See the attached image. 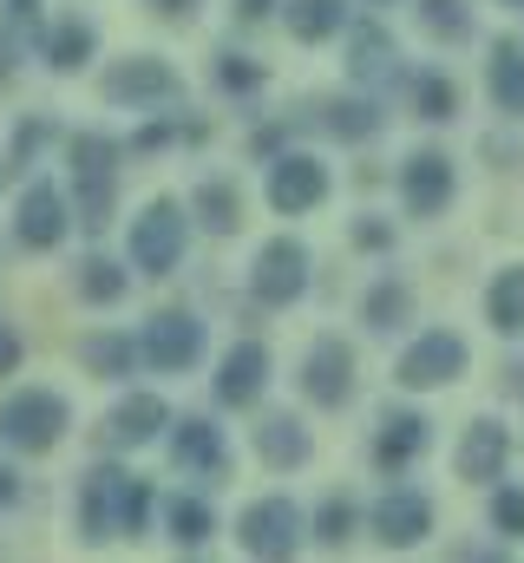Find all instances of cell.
I'll list each match as a JSON object with an SVG mask.
<instances>
[{"label": "cell", "mask_w": 524, "mask_h": 563, "mask_svg": "<svg viewBox=\"0 0 524 563\" xmlns=\"http://www.w3.org/2000/svg\"><path fill=\"white\" fill-rule=\"evenodd\" d=\"M419 26H426L433 40H466L472 13H466V0H419Z\"/></svg>", "instance_id": "f1b7e54d"}, {"label": "cell", "mask_w": 524, "mask_h": 563, "mask_svg": "<svg viewBox=\"0 0 524 563\" xmlns=\"http://www.w3.org/2000/svg\"><path fill=\"white\" fill-rule=\"evenodd\" d=\"M210 531H217V518H210L204 498H171V538L177 544H204Z\"/></svg>", "instance_id": "83f0119b"}, {"label": "cell", "mask_w": 524, "mask_h": 563, "mask_svg": "<svg viewBox=\"0 0 524 563\" xmlns=\"http://www.w3.org/2000/svg\"><path fill=\"white\" fill-rule=\"evenodd\" d=\"M151 7H164V13H177V20H184V13H190L197 0H151Z\"/></svg>", "instance_id": "b9f144b4"}, {"label": "cell", "mask_w": 524, "mask_h": 563, "mask_svg": "<svg viewBox=\"0 0 524 563\" xmlns=\"http://www.w3.org/2000/svg\"><path fill=\"white\" fill-rule=\"evenodd\" d=\"M106 210H112V177H79V223L106 230Z\"/></svg>", "instance_id": "d6a6232c"}, {"label": "cell", "mask_w": 524, "mask_h": 563, "mask_svg": "<svg viewBox=\"0 0 524 563\" xmlns=\"http://www.w3.org/2000/svg\"><path fill=\"white\" fill-rule=\"evenodd\" d=\"M13 367H20V334L0 321V374H13Z\"/></svg>", "instance_id": "74e56055"}, {"label": "cell", "mask_w": 524, "mask_h": 563, "mask_svg": "<svg viewBox=\"0 0 524 563\" xmlns=\"http://www.w3.org/2000/svg\"><path fill=\"white\" fill-rule=\"evenodd\" d=\"M302 394H308L315 407H341V400L354 394V354H348V341L321 334V341L308 347V361H302Z\"/></svg>", "instance_id": "8992f818"}, {"label": "cell", "mask_w": 524, "mask_h": 563, "mask_svg": "<svg viewBox=\"0 0 524 563\" xmlns=\"http://www.w3.org/2000/svg\"><path fill=\"white\" fill-rule=\"evenodd\" d=\"M426 439H433V426L419 420V413H387L381 439H374V459H381L387 472H400V465H413V459L426 452Z\"/></svg>", "instance_id": "e0dca14e"}, {"label": "cell", "mask_w": 524, "mask_h": 563, "mask_svg": "<svg viewBox=\"0 0 524 563\" xmlns=\"http://www.w3.org/2000/svg\"><path fill=\"white\" fill-rule=\"evenodd\" d=\"M13 492H20V485H13V472L0 465V505H13Z\"/></svg>", "instance_id": "60d3db41"}, {"label": "cell", "mask_w": 524, "mask_h": 563, "mask_svg": "<svg viewBox=\"0 0 524 563\" xmlns=\"http://www.w3.org/2000/svg\"><path fill=\"white\" fill-rule=\"evenodd\" d=\"M321 125H328L335 139H374V132H381V112L361 106V99H328V106H321Z\"/></svg>", "instance_id": "d4e9b609"}, {"label": "cell", "mask_w": 524, "mask_h": 563, "mask_svg": "<svg viewBox=\"0 0 524 563\" xmlns=\"http://www.w3.org/2000/svg\"><path fill=\"white\" fill-rule=\"evenodd\" d=\"M400 197L413 217H439L452 203V157L446 151H413L406 170H400Z\"/></svg>", "instance_id": "9c48e42d"}, {"label": "cell", "mask_w": 524, "mask_h": 563, "mask_svg": "<svg viewBox=\"0 0 524 563\" xmlns=\"http://www.w3.org/2000/svg\"><path fill=\"white\" fill-rule=\"evenodd\" d=\"M197 217H204V230H217V236H230L243 217H237V190L230 184H197Z\"/></svg>", "instance_id": "484cf974"}, {"label": "cell", "mask_w": 524, "mask_h": 563, "mask_svg": "<svg viewBox=\"0 0 524 563\" xmlns=\"http://www.w3.org/2000/svg\"><path fill=\"white\" fill-rule=\"evenodd\" d=\"M144 518H151V485H144V478H131L119 465L86 472V538L144 531Z\"/></svg>", "instance_id": "6da1fadb"}, {"label": "cell", "mask_w": 524, "mask_h": 563, "mask_svg": "<svg viewBox=\"0 0 524 563\" xmlns=\"http://www.w3.org/2000/svg\"><path fill=\"white\" fill-rule=\"evenodd\" d=\"M354 243H361V250H387V230H381V223H354Z\"/></svg>", "instance_id": "f35d334b"}, {"label": "cell", "mask_w": 524, "mask_h": 563, "mask_svg": "<svg viewBox=\"0 0 524 563\" xmlns=\"http://www.w3.org/2000/svg\"><path fill=\"white\" fill-rule=\"evenodd\" d=\"M315 538H321V544H348V538H354V505H348V498L321 505V518H315Z\"/></svg>", "instance_id": "e575fe53"}, {"label": "cell", "mask_w": 524, "mask_h": 563, "mask_svg": "<svg viewBox=\"0 0 524 563\" xmlns=\"http://www.w3.org/2000/svg\"><path fill=\"white\" fill-rule=\"evenodd\" d=\"M59 432H66V400L46 387H26L0 407V445H13V452H53Z\"/></svg>", "instance_id": "7a4b0ae2"}, {"label": "cell", "mask_w": 524, "mask_h": 563, "mask_svg": "<svg viewBox=\"0 0 524 563\" xmlns=\"http://www.w3.org/2000/svg\"><path fill=\"white\" fill-rule=\"evenodd\" d=\"M66 197L53 190V184H33L26 197H20V217H13V236L26 243V250H53L59 236H66Z\"/></svg>", "instance_id": "8fae6325"}, {"label": "cell", "mask_w": 524, "mask_h": 563, "mask_svg": "<svg viewBox=\"0 0 524 563\" xmlns=\"http://www.w3.org/2000/svg\"><path fill=\"white\" fill-rule=\"evenodd\" d=\"M341 20H348V0H288V33H295L302 46L341 33Z\"/></svg>", "instance_id": "44dd1931"}, {"label": "cell", "mask_w": 524, "mask_h": 563, "mask_svg": "<svg viewBox=\"0 0 524 563\" xmlns=\"http://www.w3.org/2000/svg\"><path fill=\"white\" fill-rule=\"evenodd\" d=\"M177 465L223 478V472H230V445H223V432H217L210 420H177Z\"/></svg>", "instance_id": "2e32d148"}, {"label": "cell", "mask_w": 524, "mask_h": 563, "mask_svg": "<svg viewBox=\"0 0 524 563\" xmlns=\"http://www.w3.org/2000/svg\"><path fill=\"white\" fill-rule=\"evenodd\" d=\"M295 544H302V511H295L288 498H256V505L243 511V551H250V558L288 563Z\"/></svg>", "instance_id": "277c9868"}, {"label": "cell", "mask_w": 524, "mask_h": 563, "mask_svg": "<svg viewBox=\"0 0 524 563\" xmlns=\"http://www.w3.org/2000/svg\"><path fill=\"white\" fill-rule=\"evenodd\" d=\"M256 452L269 459V465H302L308 459V432H302V420H288V413H269V420L256 426Z\"/></svg>", "instance_id": "ffe728a7"}, {"label": "cell", "mask_w": 524, "mask_h": 563, "mask_svg": "<svg viewBox=\"0 0 524 563\" xmlns=\"http://www.w3.org/2000/svg\"><path fill=\"white\" fill-rule=\"evenodd\" d=\"M452 374H466V341L446 334V328L419 334V341L400 354V387H446Z\"/></svg>", "instance_id": "5b68a950"}, {"label": "cell", "mask_w": 524, "mask_h": 563, "mask_svg": "<svg viewBox=\"0 0 524 563\" xmlns=\"http://www.w3.org/2000/svg\"><path fill=\"white\" fill-rule=\"evenodd\" d=\"M361 314H368L374 328H400V321H406V288H400V282H387V288H374V295L361 301Z\"/></svg>", "instance_id": "836d02e7"}, {"label": "cell", "mask_w": 524, "mask_h": 563, "mask_svg": "<svg viewBox=\"0 0 524 563\" xmlns=\"http://www.w3.org/2000/svg\"><path fill=\"white\" fill-rule=\"evenodd\" d=\"M348 73L361 79V86H381V79H393V40L387 26H354V46H348Z\"/></svg>", "instance_id": "d6986e66"}, {"label": "cell", "mask_w": 524, "mask_h": 563, "mask_svg": "<svg viewBox=\"0 0 524 563\" xmlns=\"http://www.w3.org/2000/svg\"><path fill=\"white\" fill-rule=\"evenodd\" d=\"M197 347H204V328H197L184 308L151 314V328H144V361H151L157 374H184V367L197 361Z\"/></svg>", "instance_id": "ba28073f"}, {"label": "cell", "mask_w": 524, "mask_h": 563, "mask_svg": "<svg viewBox=\"0 0 524 563\" xmlns=\"http://www.w3.org/2000/svg\"><path fill=\"white\" fill-rule=\"evenodd\" d=\"M79 354H86L92 374H131V354H138V347H131L125 334H86Z\"/></svg>", "instance_id": "4316f807"}, {"label": "cell", "mask_w": 524, "mask_h": 563, "mask_svg": "<svg viewBox=\"0 0 524 563\" xmlns=\"http://www.w3.org/2000/svg\"><path fill=\"white\" fill-rule=\"evenodd\" d=\"M106 426H112V445H151V439H157V426H171V407H164L157 394H131Z\"/></svg>", "instance_id": "ac0fdd59"}, {"label": "cell", "mask_w": 524, "mask_h": 563, "mask_svg": "<svg viewBox=\"0 0 524 563\" xmlns=\"http://www.w3.org/2000/svg\"><path fill=\"white\" fill-rule=\"evenodd\" d=\"M112 157H119V144L99 139V132H79L73 139V170L79 177H112Z\"/></svg>", "instance_id": "f546056e"}, {"label": "cell", "mask_w": 524, "mask_h": 563, "mask_svg": "<svg viewBox=\"0 0 524 563\" xmlns=\"http://www.w3.org/2000/svg\"><path fill=\"white\" fill-rule=\"evenodd\" d=\"M46 66H59V73H79L86 59H92V26L86 20H59V26H46Z\"/></svg>", "instance_id": "603a6c76"}, {"label": "cell", "mask_w": 524, "mask_h": 563, "mask_svg": "<svg viewBox=\"0 0 524 563\" xmlns=\"http://www.w3.org/2000/svg\"><path fill=\"white\" fill-rule=\"evenodd\" d=\"M79 288H86V301H119V295H125V269L106 263V256H92V263L79 269Z\"/></svg>", "instance_id": "4dcf8cb0"}, {"label": "cell", "mask_w": 524, "mask_h": 563, "mask_svg": "<svg viewBox=\"0 0 524 563\" xmlns=\"http://www.w3.org/2000/svg\"><path fill=\"white\" fill-rule=\"evenodd\" d=\"M505 452H512V432H505V426L499 420H472L466 426V439H459V472L485 485V478L505 472Z\"/></svg>", "instance_id": "9a60e30c"}, {"label": "cell", "mask_w": 524, "mask_h": 563, "mask_svg": "<svg viewBox=\"0 0 524 563\" xmlns=\"http://www.w3.org/2000/svg\"><path fill=\"white\" fill-rule=\"evenodd\" d=\"M492 525H499L505 538H524V492H499V498H492Z\"/></svg>", "instance_id": "8d00e7d4"}, {"label": "cell", "mask_w": 524, "mask_h": 563, "mask_svg": "<svg viewBox=\"0 0 524 563\" xmlns=\"http://www.w3.org/2000/svg\"><path fill=\"white\" fill-rule=\"evenodd\" d=\"M177 92V73L164 66V59H119L112 73H106V99H119V106H138V99H171Z\"/></svg>", "instance_id": "5bb4252c"}, {"label": "cell", "mask_w": 524, "mask_h": 563, "mask_svg": "<svg viewBox=\"0 0 524 563\" xmlns=\"http://www.w3.org/2000/svg\"><path fill=\"white\" fill-rule=\"evenodd\" d=\"M492 99H499V112H524V46L518 40L492 46Z\"/></svg>", "instance_id": "7402d4cb"}, {"label": "cell", "mask_w": 524, "mask_h": 563, "mask_svg": "<svg viewBox=\"0 0 524 563\" xmlns=\"http://www.w3.org/2000/svg\"><path fill=\"white\" fill-rule=\"evenodd\" d=\"M479 563H499V558H479Z\"/></svg>", "instance_id": "7bdbcfd3"}, {"label": "cell", "mask_w": 524, "mask_h": 563, "mask_svg": "<svg viewBox=\"0 0 524 563\" xmlns=\"http://www.w3.org/2000/svg\"><path fill=\"white\" fill-rule=\"evenodd\" d=\"M131 263H138L144 276H171V269L184 263V210H177L171 197L144 203V217L131 223Z\"/></svg>", "instance_id": "3957f363"}, {"label": "cell", "mask_w": 524, "mask_h": 563, "mask_svg": "<svg viewBox=\"0 0 524 563\" xmlns=\"http://www.w3.org/2000/svg\"><path fill=\"white\" fill-rule=\"evenodd\" d=\"M302 288H308V250H302L295 236L262 243V256H256V301H269V308H288Z\"/></svg>", "instance_id": "52a82bcc"}, {"label": "cell", "mask_w": 524, "mask_h": 563, "mask_svg": "<svg viewBox=\"0 0 524 563\" xmlns=\"http://www.w3.org/2000/svg\"><path fill=\"white\" fill-rule=\"evenodd\" d=\"M328 197V170L315 164V157H275V170H269V203L282 210V217H302V210H315Z\"/></svg>", "instance_id": "30bf717a"}, {"label": "cell", "mask_w": 524, "mask_h": 563, "mask_svg": "<svg viewBox=\"0 0 524 563\" xmlns=\"http://www.w3.org/2000/svg\"><path fill=\"white\" fill-rule=\"evenodd\" d=\"M262 13H275V0H237V20H262Z\"/></svg>", "instance_id": "ab89813d"}, {"label": "cell", "mask_w": 524, "mask_h": 563, "mask_svg": "<svg viewBox=\"0 0 524 563\" xmlns=\"http://www.w3.org/2000/svg\"><path fill=\"white\" fill-rule=\"evenodd\" d=\"M485 321H492L499 334H518L524 328V269H505V276L492 282V295H485Z\"/></svg>", "instance_id": "cb8c5ba5"}, {"label": "cell", "mask_w": 524, "mask_h": 563, "mask_svg": "<svg viewBox=\"0 0 524 563\" xmlns=\"http://www.w3.org/2000/svg\"><path fill=\"white\" fill-rule=\"evenodd\" d=\"M406 92H413V106H419V119H452V86H446L439 73H419V79H413Z\"/></svg>", "instance_id": "1f68e13d"}, {"label": "cell", "mask_w": 524, "mask_h": 563, "mask_svg": "<svg viewBox=\"0 0 524 563\" xmlns=\"http://www.w3.org/2000/svg\"><path fill=\"white\" fill-rule=\"evenodd\" d=\"M217 73H223V86H230V92L262 86V59H243V53H223V66H217Z\"/></svg>", "instance_id": "d590c367"}, {"label": "cell", "mask_w": 524, "mask_h": 563, "mask_svg": "<svg viewBox=\"0 0 524 563\" xmlns=\"http://www.w3.org/2000/svg\"><path fill=\"white\" fill-rule=\"evenodd\" d=\"M262 387H269V347H262V341L230 347L223 367H217V400H223V407H250Z\"/></svg>", "instance_id": "7c38bea8"}, {"label": "cell", "mask_w": 524, "mask_h": 563, "mask_svg": "<svg viewBox=\"0 0 524 563\" xmlns=\"http://www.w3.org/2000/svg\"><path fill=\"white\" fill-rule=\"evenodd\" d=\"M374 531H381V544H393V551H413L433 531V505L419 492H387L374 505Z\"/></svg>", "instance_id": "4fadbf2b"}]
</instances>
